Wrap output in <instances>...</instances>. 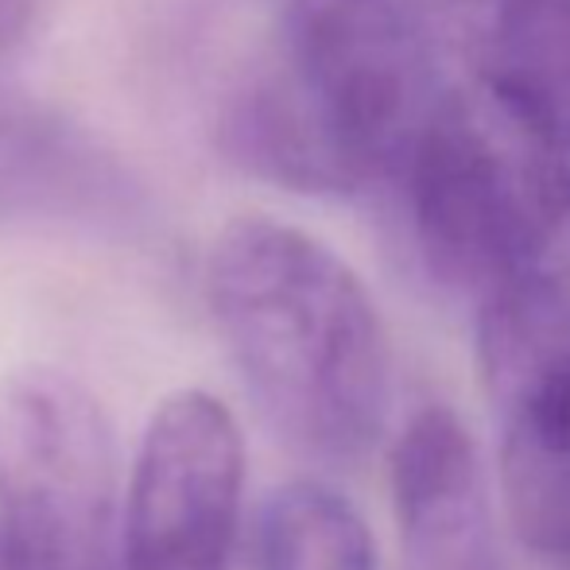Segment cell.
I'll use <instances>...</instances> for the list:
<instances>
[{
    "instance_id": "ba28073f",
    "label": "cell",
    "mask_w": 570,
    "mask_h": 570,
    "mask_svg": "<svg viewBox=\"0 0 570 570\" xmlns=\"http://www.w3.org/2000/svg\"><path fill=\"white\" fill-rule=\"evenodd\" d=\"M493 404L512 528L532 551L570 563V342Z\"/></svg>"
},
{
    "instance_id": "8fae6325",
    "label": "cell",
    "mask_w": 570,
    "mask_h": 570,
    "mask_svg": "<svg viewBox=\"0 0 570 570\" xmlns=\"http://www.w3.org/2000/svg\"><path fill=\"white\" fill-rule=\"evenodd\" d=\"M36 20V0H0V55L20 47Z\"/></svg>"
},
{
    "instance_id": "30bf717a",
    "label": "cell",
    "mask_w": 570,
    "mask_h": 570,
    "mask_svg": "<svg viewBox=\"0 0 570 570\" xmlns=\"http://www.w3.org/2000/svg\"><path fill=\"white\" fill-rule=\"evenodd\" d=\"M261 570H381L365 517L318 481L279 489L261 520Z\"/></svg>"
},
{
    "instance_id": "5b68a950",
    "label": "cell",
    "mask_w": 570,
    "mask_h": 570,
    "mask_svg": "<svg viewBox=\"0 0 570 570\" xmlns=\"http://www.w3.org/2000/svg\"><path fill=\"white\" fill-rule=\"evenodd\" d=\"M245 443L206 392L164 400L144 431L117 532V570H226L237 540Z\"/></svg>"
},
{
    "instance_id": "6da1fadb",
    "label": "cell",
    "mask_w": 570,
    "mask_h": 570,
    "mask_svg": "<svg viewBox=\"0 0 570 570\" xmlns=\"http://www.w3.org/2000/svg\"><path fill=\"white\" fill-rule=\"evenodd\" d=\"M446 70L404 0H287L268 62L226 101L222 151L295 195L392 187Z\"/></svg>"
},
{
    "instance_id": "8992f818",
    "label": "cell",
    "mask_w": 570,
    "mask_h": 570,
    "mask_svg": "<svg viewBox=\"0 0 570 570\" xmlns=\"http://www.w3.org/2000/svg\"><path fill=\"white\" fill-rule=\"evenodd\" d=\"M144 206L132 171L86 128L0 90V226L132 233Z\"/></svg>"
},
{
    "instance_id": "52a82bcc",
    "label": "cell",
    "mask_w": 570,
    "mask_h": 570,
    "mask_svg": "<svg viewBox=\"0 0 570 570\" xmlns=\"http://www.w3.org/2000/svg\"><path fill=\"white\" fill-rule=\"evenodd\" d=\"M400 570H504L485 473L454 412L428 407L392 454Z\"/></svg>"
},
{
    "instance_id": "7a4b0ae2",
    "label": "cell",
    "mask_w": 570,
    "mask_h": 570,
    "mask_svg": "<svg viewBox=\"0 0 570 570\" xmlns=\"http://www.w3.org/2000/svg\"><path fill=\"white\" fill-rule=\"evenodd\" d=\"M206 299L264 420L299 454L345 465L389 420L392 350L365 284L311 233L237 218L206 261Z\"/></svg>"
},
{
    "instance_id": "9c48e42d",
    "label": "cell",
    "mask_w": 570,
    "mask_h": 570,
    "mask_svg": "<svg viewBox=\"0 0 570 570\" xmlns=\"http://www.w3.org/2000/svg\"><path fill=\"white\" fill-rule=\"evenodd\" d=\"M473 75L570 156V0H489L485 55Z\"/></svg>"
},
{
    "instance_id": "277c9868",
    "label": "cell",
    "mask_w": 570,
    "mask_h": 570,
    "mask_svg": "<svg viewBox=\"0 0 570 570\" xmlns=\"http://www.w3.org/2000/svg\"><path fill=\"white\" fill-rule=\"evenodd\" d=\"M0 540L16 570H117V446L55 368L0 381Z\"/></svg>"
},
{
    "instance_id": "3957f363",
    "label": "cell",
    "mask_w": 570,
    "mask_h": 570,
    "mask_svg": "<svg viewBox=\"0 0 570 570\" xmlns=\"http://www.w3.org/2000/svg\"><path fill=\"white\" fill-rule=\"evenodd\" d=\"M392 187L431 276L485 295L559 240L570 156L489 78L465 75L443 86Z\"/></svg>"
},
{
    "instance_id": "7c38bea8",
    "label": "cell",
    "mask_w": 570,
    "mask_h": 570,
    "mask_svg": "<svg viewBox=\"0 0 570 570\" xmlns=\"http://www.w3.org/2000/svg\"><path fill=\"white\" fill-rule=\"evenodd\" d=\"M559 237H567V240H570V206H567V222H563V233H559Z\"/></svg>"
}]
</instances>
